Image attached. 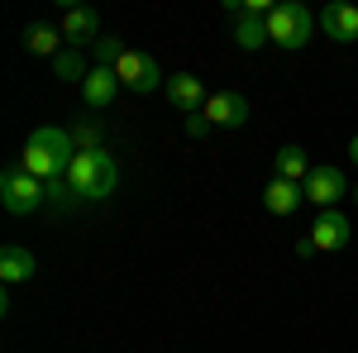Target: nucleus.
<instances>
[{"label":"nucleus","mask_w":358,"mask_h":353,"mask_svg":"<svg viewBox=\"0 0 358 353\" xmlns=\"http://www.w3.org/2000/svg\"><path fill=\"white\" fill-rule=\"evenodd\" d=\"M301 191H306V201H315L320 210H334L339 196H349V182H344V172H339L334 163H315Z\"/></svg>","instance_id":"5"},{"label":"nucleus","mask_w":358,"mask_h":353,"mask_svg":"<svg viewBox=\"0 0 358 353\" xmlns=\"http://www.w3.org/2000/svg\"><path fill=\"white\" fill-rule=\"evenodd\" d=\"M206 129H210V120H206V115H187V134H192V138H201Z\"/></svg>","instance_id":"20"},{"label":"nucleus","mask_w":358,"mask_h":353,"mask_svg":"<svg viewBox=\"0 0 358 353\" xmlns=\"http://www.w3.org/2000/svg\"><path fill=\"white\" fill-rule=\"evenodd\" d=\"M310 234V244L320 248V253H334V248H344L349 244V234H354V224L339 215V210H320V219L306 229Z\"/></svg>","instance_id":"9"},{"label":"nucleus","mask_w":358,"mask_h":353,"mask_svg":"<svg viewBox=\"0 0 358 353\" xmlns=\"http://www.w3.org/2000/svg\"><path fill=\"white\" fill-rule=\"evenodd\" d=\"M215 129H239L248 120V101L239 96V91H215L210 101H206V110H201Z\"/></svg>","instance_id":"7"},{"label":"nucleus","mask_w":358,"mask_h":353,"mask_svg":"<svg viewBox=\"0 0 358 353\" xmlns=\"http://www.w3.org/2000/svg\"><path fill=\"white\" fill-rule=\"evenodd\" d=\"M320 29L330 34L334 43H358V5L349 0H330L320 10Z\"/></svg>","instance_id":"8"},{"label":"nucleus","mask_w":358,"mask_h":353,"mask_svg":"<svg viewBox=\"0 0 358 353\" xmlns=\"http://www.w3.org/2000/svg\"><path fill=\"white\" fill-rule=\"evenodd\" d=\"M72 158H77L72 134H67V129H57V124H43V129H34V134H29L20 167H24V172H34V177L48 187V182H62V177H67Z\"/></svg>","instance_id":"1"},{"label":"nucleus","mask_w":358,"mask_h":353,"mask_svg":"<svg viewBox=\"0 0 358 353\" xmlns=\"http://www.w3.org/2000/svg\"><path fill=\"white\" fill-rule=\"evenodd\" d=\"M354 196H358V187H354Z\"/></svg>","instance_id":"23"},{"label":"nucleus","mask_w":358,"mask_h":353,"mask_svg":"<svg viewBox=\"0 0 358 353\" xmlns=\"http://www.w3.org/2000/svg\"><path fill=\"white\" fill-rule=\"evenodd\" d=\"M57 43H62V29H53V24H29L24 29V48H29V53L57 57V53H62Z\"/></svg>","instance_id":"16"},{"label":"nucleus","mask_w":358,"mask_h":353,"mask_svg":"<svg viewBox=\"0 0 358 353\" xmlns=\"http://www.w3.org/2000/svg\"><path fill=\"white\" fill-rule=\"evenodd\" d=\"M310 158H306V148H296V143H287V148H277V177L282 182H296V187H306V177H310Z\"/></svg>","instance_id":"15"},{"label":"nucleus","mask_w":358,"mask_h":353,"mask_svg":"<svg viewBox=\"0 0 358 353\" xmlns=\"http://www.w3.org/2000/svg\"><path fill=\"white\" fill-rule=\"evenodd\" d=\"M91 48H96V57H101V67H115V62L124 57V43H120V38H110V34H101Z\"/></svg>","instance_id":"19"},{"label":"nucleus","mask_w":358,"mask_h":353,"mask_svg":"<svg viewBox=\"0 0 358 353\" xmlns=\"http://www.w3.org/2000/svg\"><path fill=\"white\" fill-rule=\"evenodd\" d=\"M167 101L182 110V115H196V110H206V86H201V77H192V72H177V77H167Z\"/></svg>","instance_id":"10"},{"label":"nucleus","mask_w":358,"mask_h":353,"mask_svg":"<svg viewBox=\"0 0 358 353\" xmlns=\"http://www.w3.org/2000/svg\"><path fill=\"white\" fill-rule=\"evenodd\" d=\"M234 43H239L244 53H258V48L268 43V24L253 20V15H239V20H234Z\"/></svg>","instance_id":"17"},{"label":"nucleus","mask_w":358,"mask_h":353,"mask_svg":"<svg viewBox=\"0 0 358 353\" xmlns=\"http://www.w3.org/2000/svg\"><path fill=\"white\" fill-rule=\"evenodd\" d=\"M296 253H301V258H310V253H320V248L310 244V234H301V239H296Z\"/></svg>","instance_id":"21"},{"label":"nucleus","mask_w":358,"mask_h":353,"mask_svg":"<svg viewBox=\"0 0 358 353\" xmlns=\"http://www.w3.org/2000/svg\"><path fill=\"white\" fill-rule=\"evenodd\" d=\"M115 182H120V172H115V158L106 148H77V158L67 167V187L77 191L82 201H101V196H110Z\"/></svg>","instance_id":"2"},{"label":"nucleus","mask_w":358,"mask_h":353,"mask_svg":"<svg viewBox=\"0 0 358 353\" xmlns=\"http://www.w3.org/2000/svg\"><path fill=\"white\" fill-rule=\"evenodd\" d=\"M115 91H120V77H115V67H91L82 82V101L91 110H106L115 101Z\"/></svg>","instance_id":"11"},{"label":"nucleus","mask_w":358,"mask_h":353,"mask_svg":"<svg viewBox=\"0 0 358 353\" xmlns=\"http://www.w3.org/2000/svg\"><path fill=\"white\" fill-rule=\"evenodd\" d=\"M306 201V191L296 182H282L273 177L268 187H263V206H268V215H296V206Z\"/></svg>","instance_id":"13"},{"label":"nucleus","mask_w":358,"mask_h":353,"mask_svg":"<svg viewBox=\"0 0 358 353\" xmlns=\"http://www.w3.org/2000/svg\"><path fill=\"white\" fill-rule=\"evenodd\" d=\"M34 268H38V263H34V253H29L24 244H5V248H0V282H5V287L29 282Z\"/></svg>","instance_id":"12"},{"label":"nucleus","mask_w":358,"mask_h":353,"mask_svg":"<svg viewBox=\"0 0 358 353\" xmlns=\"http://www.w3.org/2000/svg\"><path fill=\"white\" fill-rule=\"evenodd\" d=\"M115 77H120V86H129V91H158V86H167V77L158 72V62L148 53H129V48L115 62Z\"/></svg>","instance_id":"6"},{"label":"nucleus","mask_w":358,"mask_h":353,"mask_svg":"<svg viewBox=\"0 0 358 353\" xmlns=\"http://www.w3.org/2000/svg\"><path fill=\"white\" fill-rule=\"evenodd\" d=\"M62 38H72V43H96V38H101V15L86 10V5L67 10V15H62Z\"/></svg>","instance_id":"14"},{"label":"nucleus","mask_w":358,"mask_h":353,"mask_svg":"<svg viewBox=\"0 0 358 353\" xmlns=\"http://www.w3.org/2000/svg\"><path fill=\"white\" fill-rule=\"evenodd\" d=\"M268 24V43H277V48H287V53H296V48H306L310 43V10L306 5H296V0H277L273 15L263 20Z\"/></svg>","instance_id":"3"},{"label":"nucleus","mask_w":358,"mask_h":353,"mask_svg":"<svg viewBox=\"0 0 358 353\" xmlns=\"http://www.w3.org/2000/svg\"><path fill=\"white\" fill-rule=\"evenodd\" d=\"M349 158H354V163H358V134H354V143H349Z\"/></svg>","instance_id":"22"},{"label":"nucleus","mask_w":358,"mask_h":353,"mask_svg":"<svg viewBox=\"0 0 358 353\" xmlns=\"http://www.w3.org/2000/svg\"><path fill=\"white\" fill-rule=\"evenodd\" d=\"M43 201H48V187L34 172H24V167H5L0 172V206L10 215H34Z\"/></svg>","instance_id":"4"},{"label":"nucleus","mask_w":358,"mask_h":353,"mask_svg":"<svg viewBox=\"0 0 358 353\" xmlns=\"http://www.w3.org/2000/svg\"><path fill=\"white\" fill-rule=\"evenodd\" d=\"M53 77H62V82H86V67H82V57L72 53V48H62V53L53 57Z\"/></svg>","instance_id":"18"}]
</instances>
